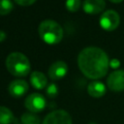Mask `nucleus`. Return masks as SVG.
Instances as JSON below:
<instances>
[{
    "label": "nucleus",
    "mask_w": 124,
    "mask_h": 124,
    "mask_svg": "<svg viewBox=\"0 0 124 124\" xmlns=\"http://www.w3.org/2000/svg\"><path fill=\"white\" fill-rule=\"evenodd\" d=\"M78 65L81 73L88 78L98 79L106 76L109 67L108 54L100 47L88 46L78 56Z\"/></svg>",
    "instance_id": "f257e3e1"
},
{
    "label": "nucleus",
    "mask_w": 124,
    "mask_h": 124,
    "mask_svg": "<svg viewBox=\"0 0 124 124\" xmlns=\"http://www.w3.org/2000/svg\"><path fill=\"white\" fill-rule=\"evenodd\" d=\"M6 68L10 74L16 77H25L30 73L31 64L26 55L21 52H12L6 58Z\"/></svg>",
    "instance_id": "f03ea898"
},
{
    "label": "nucleus",
    "mask_w": 124,
    "mask_h": 124,
    "mask_svg": "<svg viewBox=\"0 0 124 124\" xmlns=\"http://www.w3.org/2000/svg\"><path fill=\"white\" fill-rule=\"evenodd\" d=\"M38 32L40 38L47 45H56L63 38L61 25L52 19L43 20L38 27Z\"/></svg>",
    "instance_id": "7ed1b4c3"
},
{
    "label": "nucleus",
    "mask_w": 124,
    "mask_h": 124,
    "mask_svg": "<svg viewBox=\"0 0 124 124\" xmlns=\"http://www.w3.org/2000/svg\"><path fill=\"white\" fill-rule=\"evenodd\" d=\"M120 23V16L114 10L104 12L100 17V26L106 31L115 30Z\"/></svg>",
    "instance_id": "20e7f679"
},
{
    "label": "nucleus",
    "mask_w": 124,
    "mask_h": 124,
    "mask_svg": "<svg viewBox=\"0 0 124 124\" xmlns=\"http://www.w3.org/2000/svg\"><path fill=\"white\" fill-rule=\"evenodd\" d=\"M25 108L28 109V111L37 113L42 111L46 105V99L42 94L39 93H32L28 95L24 101Z\"/></svg>",
    "instance_id": "39448f33"
},
{
    "label": "nucleus",
    "mask_w": 124,
    "mask_h": 124,
    "mask_svg": "<svg viewBox=\"0 0 124 124\" xmlns=\"http://www.w3.org/2000/svg\"><path fill=\"white\" fill-rule=\"evenodd\" d=\"M42 124H73L70 113L64 109H56L49 112Z\"/></svg>",
    "instance_id": "423d86ee"
},
{
    "label": "nucleus",
    "mask_w": 124,
    "mask_h": 124,
    "mask_svg": "<svg viewBox=\"0 0 124 124\" xmlns=\"http://www.w3.org/2000/svg\"><path fill=\"white\" fill-rule=\"evenodd\" d=\"M107 85L111 91H124V70H116L109 74L107 79Z\"/></svg>",
    "instance_id": "0eeeda50"
},
{
    "label": "nucleus",
    "mask_w": 124,
    "mask_h": 124,
    "mask_svg": "<svg viewBox=\"0 0 124 124\" xmlns=\"http://www.w3.org/2000/svg\"><path fill=\"white\" fill-rule=\"evenodd\" d=\"M68 73V65L64 61H56L48 68V76L52 80L64 78Z\"/></svg>",
    "instance_id": "6e6552de"
},
{
    "label": "nucleus",
    "mask_w": 124,
    "mask_h": 124,
    "mask_svg": "<svg viewBox=\"0 0 124 124\" xmlns=\"http://www.w3.org/2000/svg\"><path fill=\"white\" fill-rule=\"evenodd\" d=\"M28 88L29 85L25 80L16 79L11 81V83L8 86V91L11 96L15 98H20L28 91Z\"/></svg>",
    "instance_id": "1a4fd4ad"
},
{
    "label": "nucleus",
    "mask_w": 124,
    "mask_h": 124,
    "mask_svg": "<svg viewBox=\"0 0 124 124\" xmlns=\"http://www.w3.org/2000/svg\"><path fill=\"white\" fill-rule=\"evenodd\" d=\"M106 7L105 0H84L82 9L86 14L97 15L104 11Z\"/></svg>",
    "instance_id": "9d476101"
},
{
    "label": "nucleus",
    "mask_w": 124,
    "mask_h": 124,
    "mask_svg": "<svg viewBox=\"0 0 124 124\" xmlns=\"http://www.w3.org/2000/svg\"><path fill=\"white\" fill-rule=\"evenodd\" d=\"M87 92L93 98H101L106 94V85L99 80H93L88 84Z\"/></svg>",
    "instance_id": "9b49d317"
},
{
    "label": "nucleus",
    "mask_w": 124,
    "mask_h": 124,
    "mask_svg": "<svg viewBox=\"0 0 124 124\" xmlns=\"http://www.w3.org/2000/svg\"><path fill=\"white\" fill-rule=\"evenodd\" d=\"M30 81L32 86L36 89H44L46 86H47V79L46 75L39 71H34L31 73Z\"/></svg>",
    "instance_id": "f8f14e48"
},
{
    "label": "nucleus",
    "mask_w": 124,
    "mask_h": 124,
    "mask_svg": "<svg viewBox=\"0 0 124 124\" xmlns=\"http://www.w3.org/2000/svg\"><path fill=\"white\" fill-rule=\"evenodd\" d=\"M15 122L12 110L6 107H0V124H11Z\"/></svg>",
    "instance_id": "ddd939ff"
},
{
    "label": "nucleus",
    "mask_w": 124,
    "mask_h": 124,
    "mask_svg": "<svg viewBox=\"0 0 124 124\" xmlns=\"http://www.w3.org/2000/svg\"><path fill=\"white\" fill-rule=\"evenodd\" d=\"M20 120L22 124H40L41 123L40 117L36 113L31 112V111L24 112L21 115Z\"/></svg>",
    "instance_id": "4468645a"
},
{
    "label": "nucleus",
    "mask_w": 124,
    "mask_h": 124,
    "mask_svg": "<svg viewBox=\"0 0 124 124\" xmlns=\"http://www.w3.org/2000/svg\"><path fill=\"white\" fill-rule=\"evenodd\" d=\"M14 9V4L11 0H0V15L6 16Z\"/></svg>",
    "instance_id": "2eb2a0df"
},
{
    "label": "nucleus",
    "mask_w": 124,
    "mask_h": 124,
    "mask_svg": "<svg viewBox=\"0 0 124 124\" xmlns=\"http://www.w3.org/2000/svg\"><path fill=\"white\" fill-rule=\"evenodd\" d=\"M81 2L80 0H67L66 1V8L69 12H77L80 8Z\"/></svg>",
    "instance_id": "dca6fc26"
},
{
    "label": "nucleus",
    "mask_w": 124,
    "mask_h": 124,
    "mask_svg": "<svg viewBox=\"0 0 124 124\" xmlns=\"http://www.w3.org/2000/svg\"><path fill=\"white\" fill-rule=\"evenodd\" d=\"M46 95L50 98H54L57 96L58 94V88L56 86L55 83H49L47 84L46 86Z\"/></svg>",
    "instance_id": "f3484780"
},
{
    "label": "nucleus",
    "mask_w": 124,
    "mask_h": 124,
    "mask_svg": "<svg viewBox=\"0 0 124 124\" xmlns=\"http://www.w3.org/2000/svg\"><path fill=\"white\" fill-rule=\"evenodd\" d=\"M19 6H30L36 2V0H14Z\"/></svg>",
    "instance_id": "a211bd4d"
},
{
    "label": "nucleus",
    "mask_w": 124,
    "mask_h": 124,
    "mask_svg": "<svg viewBox=\"0 0 124 124\" xmlns=\"http://www.w3.org/2000/svg\"><path fill=\"white\" fill-rule=\"evenodd\" d=\"M120 65V62H119V60H117V59H112L111 61H109V66L110 67H112V68H117L118 66Z\"/></svg>",
    "instance_id": "6ab92c4d"
},
{
    "label": "nucleus",
    "mask_w": 124,
    "mask_h": 124,
    "mask_svg": "<svg viewBox=\"0 0 124 124\" xmlns=\"http://www.w3.org/2000/svg\"><path fill=\"white\" fill-rule=\"evenodd\" d=\"M5 39H6V33L2 30H0V43L3 42Z\"/></svg>",
    "instance_id": "aec40b11"
},
{
    "label": "nucleus",
    "mask_w": 124,
    "mask_h": 124,
    "mask_svg": "<svg viewBox=\"0 0 124 124\" xmlns=\"http://www.w3.org/2000/svg\"><path fill=\"white\" fill-rule=\"evenodd\" d=\"M110 2H112V3H120V2H122L123 0H109Z\"/></svg>",
    "instance_id": "412c9836"
},
{
    "label": "nucleus",
    "mask_w": 124,
    "mask_h": 124,
    "mask_svg": "<svg viewBox=\"0 0 124 124\" xmlns=\"http://www.w3.org/2000/svg\"><path fill=\"white\" fill-rule=\"evenodd\" d=\"M15 124H19V123H17V122H16V123H15Z\"/></svg>",
    "instance_id": "4be33fe9"
},
{
    "label": "nucleus",
    "mask_w": 124,
    "mask_h": 124,
    "mask_svg": "<svg viewBox=\"0 0 124 124\" xmlns=\"http://www.w3.org/2000/svg\"><path fill=\"white\" fill-rule=\"evenodd\" d=\"M91 124H95V123H91Z\"/></svg>",
    "instance_id": "5701e85b"
}]
</instances>
